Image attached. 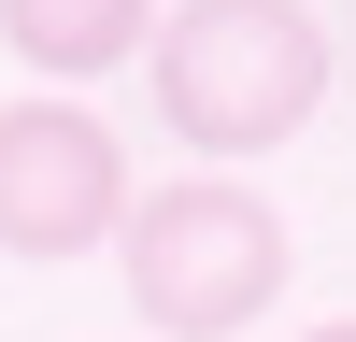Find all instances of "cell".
Here are the masks:
<instances>
[{"mask_svg": "<svg viewBox=\"0 0 356 342\" xmlns=\"http://www.w3.org/2000/svg\"><path fill=\"white\" fill-rule=\"evenodd\" d=\"M129 214V142L86 100H0V256L57 271V256H100Z\"/></svg>", "mask_w": 356, "mask_h": 342, "instance_id": "cell-3", "label": "cell"}, {"mask_svg": "<svg viewBox=\"0 0 356 342\" xmlns=\"http://www.w3.org/2000/svg\"><path fill=\"white\" fill-rule=\"evenodd\" d=\"M143 28H157V0H0V43H15L43 86H100V72H129Z\"/></svg>", "mask_w": 356, "mask_h": 342, "instance_id": "cell-4", "label": "cell"}, {"mask_svg": "<svg viewBox=\"0 0 356 342\" xmlns=\"http://www.w3.org/2000/svg\"><path fill=\"white\" fill-rule=\"evenodd\" d=\"M114 256H129V314H143L157 342H243L257 314L285 300V271H300L285 214L243 186V171H171V186H129Z\"/></svg>", "mask_w": 356, "mask_h": 342, "instance_id": "cell-2", "label": "cell"}, {"mask_svg": "<svg viewBox=\"0 0 356 342\" xmlns=\"http://www.w3.org/2000/svg\"><path fill=\"white\" fill-rule=\"evenodd\" d=\"M300 342H356V314H328V328H300Z\"/></svg>", "mask_w": 356, "mask_h": 342, "instance_id": "cell-5", "label": "cell"}, {"mask_svg": "<svg viewBox=\"0 0 356 342\" xmlns=\"http://www.w3.org/2000/svg\"><path fill=\"white\" fill-rule=\"evenodd\" d=\"M143 86H157V129L200 171H243V157L314 129V100H328V15L314 0H171L143 28Z\"/></svg>", "mask_w": 356, "mask_h": 342, "instance_id": "cell-1", "label": "cell"}]
</instances>
